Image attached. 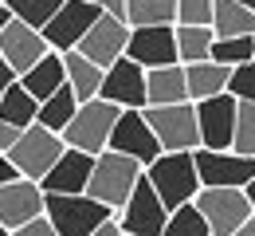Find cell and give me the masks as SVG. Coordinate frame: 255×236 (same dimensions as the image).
Listing matches in <instances>:
<instances>
[{
  "mask_svg": "<svg viewBox=\"0 0 255 236\" xmlns=\"http://www.w3.org/2000/svg\"><path fill=\"white\" fill-rule=\"evenodd\" d=\"M79 102H83V99H79V91H75L71 83H63V87H59V91H55L51 99H43V102H39V122L63 134V130H67V122H71V118H75V110H79Z\"/></svg>",
  "mask_w": 255,
  "mask_h": 236,
  "instance_id": "cell-26",
  "label": "cell"
},
{
  "mask_svg": "<svg viewBox=\"0 0 255 236\" xmlns=\"http://www.w3.org/2000/svg\"><path fill=\"white\" fill-rule=\"evenodd\" d=\"M47 209V193L35 177H16L0 185V221L8 225V233H16L24 221H32Z\"/></svg>",
  "mask_w": 255,
  "mask_h": 236,
  "instance_id": "cell-15",
  "label": "cell"
},
{
  "mask_svg": "<svg viewBox=\"0 0 255 236\" xmlns=\"http://www.w3.org/2000/svg\"><path fill=\"white\" fill-rule=\"evenodd\" d=\"M63 59H67V83L79 91V99L102 95V79H106V67H102V63H95L91 55H83L79 47L63 51Z\"/></svg>",
  "mask_w": 255,
  "mask_h": 236,
  "instance_id": "cell-22",
  "label": "cell"
},
{
  "mask_svg": "<svg viewBox=\"0 0 255 236\" xmlns=\"http://www.w3.org/2000/svg\"><path fill=\"white\" fill-rule=\"evenodd\" d=\"M0 236H12V233H8V225H4V221H0Z\"/></svg>",
  "mask_w": 255,
  "mask_h": 236,
  "instance_id": "cell-42",
  "label": "cell"
},
{
  "mask_svg": "<svg viewBox=\"0 0 255 236\" xmlns=\"http://www.w3.org/2000/svg\"><path fill=\"white\" fill-rule=\"evenodd\" d=\"M129 59H137L141 67H165V63H181L177 51V24H141L129 32Z\"/></svg>",
  "mask_w": 255,
  "mask_h": 236,
  "instance_id": "cell-13",
  "label": "cell"
},
{
  "mask_svg": "<svg viewBox=\"0 0 255 236\" xmlns=\"http://www.w3.org/2000/svg\"><path fill=\"white\" fill-rule=\"evenodd\" d=\"M189 71V99H208V95H220L232 83V67L220 63V59H196V63H185Z\"/></svg>",
  "mask_w": 255,
  "mask_h": 236,
  "instance_id": "cell-21",
  "label": "cell"
},
{
  "mask_svg": "<svg viewBox=\"0 0 255 236\" xmlns=\"http://www.w3.org/2000/svg\"><path fill=\"white\" fill-rule=\"evenodd\" d=\"M149 126L157 130L165 150H196L200 146V118H196V102H161V106H145Z\"/></svg>",
  "mask_w": 255,
  "mask_h": 236,
  "instance_id": "cell-7",
  "label": "cell"
},
{
  "mask_svg": "<svg viewBox=\"0 0 255 236\" xmlns=\"http://www.w3.org/2000/svg\"><path fill=\"white\" fill-rule=\"evenodd\" d=\"M118 114H122V106L110 99H83L79 102V110H75V118L67 122V146H79V150H87V154H102V150H110V134H114V122H118Z\"/></svg>",
  "mask_w": 255,
  "mask_h": 236,
  "instance_id": "cell-3",
  "label": "cell"
},
{
  "mask_svg": "<svg viewBox=\"0 0 255 236\" xmlns=\"http://www.w3.org/2000/svg\"><path fill=\"white\" fill-rule=\"evenodd\" d=\"M196 169L204 185H248L255 177V154H240V150H208L196 146Z\"/></svg>",
  "mask_w": 255,
  "mask_h": 236,
  "instance_id": "cell-12",
  "label": "cell"
},
{
  "mask_svg": "<svg viewBox=\"0 0 255 236\" xmlns=\"http://www.w3.org/2000/svg\"><path fill=\"white\" fill-rule=\"evenodd\" d=\"M95 158L98 154H87L79 146H67L59 154V162L47 169V177L39 181L43 193H83L91 185V169H95Z\"/></svg>",
  "mask_w": 255,
  "mask_h": 236,
  "instance_id": "cell-18",
  "label": "cell"
},
{
  "mask_svg": "<svg viewBox=\"0 0 255 236\" xmlns=\"http://www.w3.org/2000/svg\"><path fill=\"white\" fill-rule=\"evenodd\" d=\"M216 0H177V24H212Z\"/></svg>",
  "mask_w": 255,
  "mask_h": 236,
  "instance_id": "cell-32",
  "label": "cell"
},
{
  "mask_svg": "<svg viewBox=\"0 0 255 236\" xmlns=\"http://www.w3.org/2000/svg\"><path fill=\"white\" fill-rule=\"evenodd\" d=\"M102 16V8H98V0H63V8L47 20V43L55 47V51H71V47H79V39L95 28V20Z\"/></svg>",
  "mask_w": 255,
  "mask_h": 236,
  "instance_id": "cell-11",
  "label": "cell"
},
{
  "mask_svg": "<svg viewBox=\"0 0 255 236\" xmlns=\"http://www.w3.org/2000/svg\"><path fill=\"white\" fill-rule=\"evenodd\" d=\"M228 91H232L236 99H252L255 102V59L240 63V67H232V83H228Z\"/></svg>",
  "mask_w": 255,
  "mask_h": 236,
  "instance_id": "cell-33",
  "label": "cell"
},
{
  "mask_svg": "<svg viewBox=\"0 0 255 236\" xmlns=\"http://www.w3.org/2000/svg\"><path fill=\"white\" fill-rule=\"evenodd\" d=\"M212 43H216L212 24H177V51H181V63L212 59Z\"/></svg>",
  "mask_w": 255,
  "mask_h": 236,
  "instance_id": "cell-25",
  "label": "cell"
},
{
  "mask_svg": "<svg viewBox=\"0 0 255 236\" xmlns=\"http://www.w3.org/2000/svg\"><path fill=\"white\" fill-rule=\"evenodd\" d=\"M129 32H133V24H129V20L102 12V16L95 20V28L79 39V51H83V55H91L95 63H102V67H110L114 59H122V55H126Z\"/></svg>",
  "mask_w": 255,
  "mask_h": 236,
  "instance_id": "cell-14",
  "label": "cell"
},
{
  "mask_svg": "<svg viewBox=\"0 0 255 236\" xmlns=\"http://www.w3.org/2000/svg\"><path fill=\"white\" fill-rule=\"evenodd\" d=\"M0 122H16V126H32V122H39V99H35L20 79L0 95Z\"/></svg>",
  "mask_w": 255,
  "mask_h": 236,
  "instance_id": "cell-24",
  "label": "cell"
},
{
  "mask_svg": "<svg viewBox=\"0 0 255 236\" xmlns=\"http://www.w3.org/2000/svg\"><path fill=\"white\" fill-rule=\"evenodd\" d=\"M8 8H12V16L28 20L32 28H47V20L63 8V0H8Z\"/></svg>",
  "mask_w": 255,
  "mask_h": 236,
  "instance_id": "cell-30",
  "label": "cell"
},
{
  "mask_svg": "<svg viewBox=\"0 0 255 236\" xmlns=\"http://www.w3.org/2000/svg\"><path fill=\"white\" fill-rule=\"evenodd\" d=\"M165 236H212V225L208 217L200 213L196 201H185L169 213V225H165Z\"/></svg>",
  "mask_w": 255,
  "mask_h": 236,
  "instance_id": "cell-27",
  "label": "cell"
},
{
  "mask_svg": "<svg viewBox=\"0 0 255 236\" xmlns=\"http://www.w3.org/2000/svg\"><path fill=\"white\" fill-rule=\"evenodd\" d=\"M232 150L240 154H255V102L240 99V110H236V142Z\"/></svg>",
  "mask_w": 255,
  "mask_h": 236,
  "instance_id": "cell-31",
  "label": "cell"
},
{
  "mask_svg": "<svg viewBox=\"0 0 255 236\" xmlns=\"http://www.w3.org/2000/svg\"><path fill=\"white\" fill-rule=\"evenodd\" d=\"M196 205H200V213L208 217L212 236H236L240 225L255 213L244 185H200Z\"/></svg>",
  "mask_w": 255,
  "mask_h": 236,
  "instance_id": "cell-5",
  "label": "cell"
},
{
  "mask_svg": "<svg viewBox=\"0 0 255 236\" xmlns=\"http://www.w3.org/2000/svg\"><path fill=\"white\" fill-rule=\"evenodd\" d=\"M244 4H248V8H252V12H255V0H244Z\"/></svg>",
  "mask_w": 255,
  "mask_h": 236,
  "instance_id": "cell-43",
  "label": "cell"
},
{
  "mask_svg": "<svg viewBox=\"0 0 255 236\" xmlns=\"http://www.w3.org/2000/svg\"><path fill=\"white\" fill-rule=\"evenodd\" d=\"M16 79H20V71L12 67V63L4 59V51H0V95H4V91H8V87H12Z\"/></svg>",
  "mask_w": 255,
  "mask_h": 236,
  "instance_id": "cell-36",
  "label": "cell"
},
{
  "mask_svg": "<svg viewBox=\"0 0 255 236\" xmlns=\"http://www.w3.org/2000/svg\"><path fill=\"white\" fill-rule=\"evenodd\" d=\"M8 20H12V8H8V0H0V32L8 28Z\"/></svg>",
  "mask_w": 255,
  "mask_h": 236,
  "instance_id": "cell-39",
  "label": "cell"
},
{
  "mask_svg": "<svg viewBox=\"0 0 255 236\" xmlns=\"http://www.w3.org/2000/svg\"><path fill=\"white\" fill-rule=\"evenodd\" d=\"M145 177L157 185L161 201L169 205V209H177V205H185V201H196V193L204 185L192 150H165V154H157L145 166Z\"/></svg>",
  "mask_w": 255,
  "mask_h": 236,
  "instance_id": "cell-1",
  "label": "cell"
},
{
  "mask_svg": "<svg viewBox=\"0 0 255 236\" xmlns=\"http://www.w3.org/2000/svg\"><path fill=\"white\" fill-rule=\"evenodd\" d=\"M67 150V138L59 130H51V126H43V122H32V126H24V134L20 142L8 150V158L20 166L24 177H35V181H43L47 177V169L59 162V154Z\"/></svg>",
  "mask_w": 255,
  "mask_h": 236,
  "instance_id": "cell-6",
  "label": "cell"
},
{
  "mask_svg": "<svg viewBox=\"0 0 255 236\" xmlns=\"http://www.w3.org/2000/svg\"><path fill=\"white\" fill-rule=\"evenodd\" d=\"M114 209L106 201L83 193H47V217L55 221L59 236H95V229L110 217Z\"/></svg>",
  "mask_w": 255,
  "mask_h": 236,
  "instance_id": "cell-4",
  "label": "cell"
},
{
  "mask_svg": "<svg viewBox=\"0 0 255 236\" xmlns=\"http://www.w3.org/2000/svg\"><path fill=\"white\" fill-rule=\"evenodd\" d=\"M236 110H240V99L232 91L196 99L200 146H208V150H232V142H236Z\"/></svg>",
  "mask_w": 255,
  "mask_h": 236,
  "instance_id": "cell-10",
  "label": "cell"
},
{
  "mask_svg": "<svg viewBox=\"0 0 255 236\" xmlns=\"http://www.w3.org/2000/svg\"><path fill=\"white\" fill-rule=\"evenodd\" d=\"M244 189H248V197H252V209H255V177L248 181V185H244Z\"/></svg>",
  "mask_w": 255,
  "mask_h": 236,
  "instance_id": "cell-41",
  "label": "cell"
},
{
  "mask_svg": "<svg viewBox=\"0 0 255 236\" xmlns=\"http://www.w3.org/2000/svg\"><path fill=\"white\" fill-rule=\"evenodd\" d=\"M126 20L141 24H177V0H126Z\"/></svg>",
  "mask_w": 255,
  "mask_h": 236,
  "instance_id": "cell-28",
  "label": "cell"
},
{
  "mask_svg": "<svg viewBox=\"0 0 255 236\" xmlns=\"http://www.w3.org/2000/svg\"><path fill=\"white\" fill-rule=\"evenodd\" d=\"M212 59H220L228 67H240V63L255 59V35H216Z\"/></svg>",
  "mask_w": 255,
  "mask_h": 236,
  "instance_id": "cell-29",
  "label": "cell"
},
{
  "mask_svg": "<svg viewBox=\"0 0 255 236\" xmlns=\"http://www.w3.org/2000/svg\"><path fill=\"white\" fill-rule=\"evenodd\" d=\"M141 173H145V166L137 158H129L122 150H102L95 158L87 193L98 197V201H106L110 209H122L129 201V193H133V185L141 181Z\"/></svg>",
  "mask_w": 255,
  "mask_h": 236,
  "instance_id": "cell-2",
  "label": "cell"
},
{
  "mask_svg": "<svg viewBox=\"0 0 255 236\" xmlns=\"http://www.w3.org/2000/svg\"><path fill=\"white\" fill-rule=\"evenodd\" d=\"M102 99L118 102V106H149V87H145V67L137 59H114L106 67V79H102Z\"/></svg>",
  "mask_w": 255,
  "mask_h": 236,
  "instance_id": "cell-17",
  "label": "cell"
},
{
  "mask_svg": "<svg viewBox=\"0 0 255 236\" xmlns=\"http://www.w3.org/2000/svg\"><path fill=\"white\" fill-rule=\"evenodd\" d=\"M98 8L110 12V16H122V20H126V0H98Z\"/></svg>",
  "mask_w": 255,
  "mask_h": 236,
  "instance_id": "cell-38",
  "label": "cell"
},
{
  "mask_svg": "<svg viewBox=\"0 0 255 236\" xmlns=\"http://www.w3.org/2000/svg\"><path fill=\"white\" fill-rule=\"evenodd\" d=\"M212 32L216 35H255V12L244 0H216Z\"/></svg>",
  "mask_w": 255,
  "mask_h": 236,
  "instance_id": "cell-23",
  "label": "cell"
},
{
  "mask_svg": "<svg viewBox=\"0 0 255 236\" xmlns=\"http://www.w3.org/2000/svg\"><path fill=\"white\" fill-rule=\"evenodd\" d=\"M20 83H24V87H28L39 102L51 99V95H55V91L67 83V59H63V51H55V47H51L39 63H32V67L20 75Z\"/></svg>",
  "mask_w": 255,
  "mask_h": 236,
  "instance_id": "cell-19",
  "label": "cell"
},
{
  "mask_svg": "<svg viewBox=\"0 0 255 236\" xmlns=\"http://www.w3.org/2000/svg\"><path fill=\"white\" fill-rule=\"evenodd\" d=\"M169 205L161 201L157 185L141 173V181L133 185L129 201L118 209L122 225H126V236H165V225H169Z\"/></svg>",
  "mask_w": 255,
  "mask_h": 236,
  "instance_id": "cell-8",
  "label": "cell"
},
{
  "mask_svg": "<svg viewBox=\"0 0 255 236\" xmlns=\"http://www.w3.org/2000/svg\"><path fill=\"white\" fill-rule=\"evenodd\" d=\"M236 236H255V213L244 221V225H240V233H236Z\"/></svg>",
  "mask_w": 255,
  "mask_h": 236,
  "instance_id": "cell-40",
  "label": "cell"
},
{
  "mask_svg": "<svg viewBox=\"0 0 255 236\" xmlns=\"http://www.w3.org/2000/svg\"><path fill=\"white\" fill-rule=\"evenodd\" d=\"M145 87H149V106H161V102H185V99H189V71H185V63L149 67V71H145Z\"/></svg>",
  "mask_w": 255,
  "mask_h": 236,
  "instance_id": "cell-20",
  "label": "cell"
},
{
  "mask_svg": "<svg viewBox=\"0 0 255 236\" xmlns=\"http://www.w3.org/2000/svg\"><path fill=\"white\" fill-rule=\"evenodd\" d=\"M0 51H4V59H8L12 67L24 75L32 63H39V59L51 51V43H47L43 28H32L28 20L12 16V20H8V28L0 32Z\"/></svg>",
  "mask_w": 255,
  "mask_h": 236,
  "instance_id": "cell-16",
  "label": "cell"
},
{
  "mask_svg": "<svg viewBox=\"0 0 255 236\" xmlns=\"http://www.w3.org/2000/svg\"><path fill=\"white\" fill-rule=\"evenodd\" d=\"M16 177H24V173H20V166H16V162L0 150V185H4V181H16Z\"/></svg>",
  "mask_w": 255,
  "mask_h": 236,
  "instance_id": "cell-37",
  "label": "cell"
},
{
  "mask_svg": "<svg viewBox=\"0 0 255 236\" xmlns=\"http://www.w3.org/2000/svg\"><path fill=\"white\" fill-rule=\"evenodd\" d=\"M20 134H24V126H16V122H0V150L8 154V150L20 142Z\"/></svg>",
  "mask_w": 255,
  "mask_h": 236,
  "instance_id": "cell-35",
  "label": "cell"
},
{
  "mask_svg": "<svg viewBox=\"0 0 255 236\" xmlns=\"http://www.w3.org/2000/svg\"><path fill=\"white\" fill-rule=\"evenodd\" d=\"M12 236H59V233H55V221L47 217V209H43L39 217H32V221H24V225H20V229H16Z\"/></svg>",
  "mask_w": 255,
  "mask_h": 236,
  "instance_id": "cell-34",
  "label": "cell"
},
{
  "mask_svg": "<svg viewBox=\"0 0 255 236\" xmlns=\"http://www.w3.org/2000/svg\"><path fill=\"white\" fill-rule=\"evenodd\" d=\"M110 150H122L129 158H137L141 166H149L157 154H165L157 130L149 126V118H145L141 106H122V114L114 122V134H110Z\"/></svg>",
  "mask_w": 255,
  "mask_h": 236,
  "instance_id": "cell-9",
  "label": "cell"
}]
</instances>
